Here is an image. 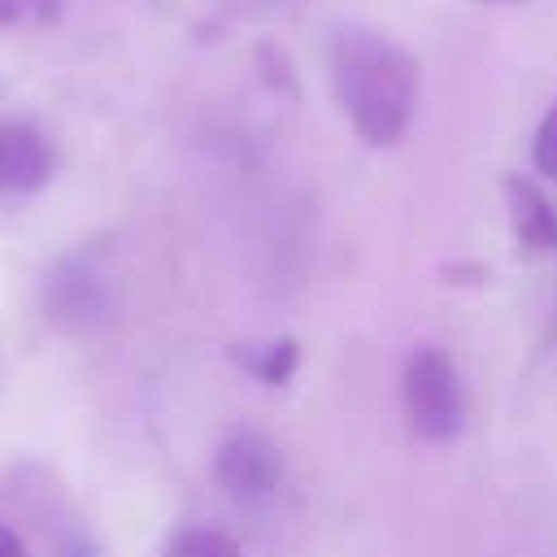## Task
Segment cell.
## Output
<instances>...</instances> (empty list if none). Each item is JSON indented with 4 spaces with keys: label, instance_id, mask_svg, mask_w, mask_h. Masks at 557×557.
<instances>
[{
    "label": "cell",
    "instance_id": "6da1fadb",
    "mask_svg": "<svg viewBox=\"0 0 557 557\" xmlns=\"http://www.w3.org/2000/svg\"><path fill=\"white\" fill-rule=\"evenodd\" d=\"M331 87L352 131L370 148H392L418 109V61L383 30L339 26L331 35Z\"/></svg>",
    "mask_w": 557,
    "mask_h": 557
},
{
    "label": "cell",
    "instance_id": "7a4b0ae2",
    "mask_svg": "<svg viewBox=\"0 0 557 557\" xmlns=\"http://www.w3.org/2000/svg\"><path fill=\"white\" fill-rule=\"evenodd\" d=\"M400 405L405 422L422 444H448L457 440L466 422V400H461V379L440 348H413L405 370H400Z\"/></svg>",
    "mask_w": 557,
    "mask_h": 557
},
{
    "label": "cell",
    "instance_id": "3957f363",
    "mask_svg": "<svg viewBox=\"0 0 557 557\" xmlns=\"http://www.w3.org/2000/svg\"><path fill=\"white\" fill-rule=\"evenodd\" d=\"M113 309V296H109V283L104 274L83 261V257H65L48 270L44 278V318L61 331H96Z\"/></svg>",
    "mask_w": 557,
    "mask_h": 557
},
{
    "label": "cell",
    "instance_id": "277c9868",
    "mask_svg": "<svg viewBox=\"0 0 557 557\" xmlns=\"http://www.w3.org/2000/svg\"><path fill=\"white\" fill-rule=\"evenodd\" d=\"M213 479L235 500H261L283 479V457L261 431H235L213 453Z\"/></svg>",
    "mask_w": 557,
    "mask_h": 557
},
{
    "label": "cell",
    "instance_id": "5b68a950",
    "mask_svg": "<svg viewBox=\"0 0 557 557\" xmlns=\"http://www.w3.org/2000/svg\"><path fill=\"white\" fill-rule=\"evenodd\" d=\"M52 178V148L26 122H0V196L35 191Z\"/></svg>",
    "mask_w": 557,
    "mask_h": 557
},
{
    "label": "cell",
    "instance_id": "8992f818",
    "mask_svg": "<svg viewBox=\"0 0 557 557\" xmlns=\"http://www.w3.org/2000/svg\"><path fill=\"white\" fill-rule=\"evenodd\" d=\"M505 196H509L513 235L527 248H557V209L540 196V187H531L527 178H505Z\"/></svg>",
    "mask_w": 557,
    "mask_h": 557
},
{
    "label": "cell",
    "instance_id": "52a82bcc",
    "mask_svg": "<svg viewBox=\"0 0 557 557\" xmlns=\"http://www.w3.org/2000/svg\"><path fill=\"white\" fill-rule=\"evenodd\" d=\"M231 357L257 374L261 383H283L296 370V344L292 339H270V344H235Z\"/></svg>",
    "mask_w": 557,
    "mask_h": 557
},
{
    "label": "cell",
    "instance_id": "ba28073f",
    "mask_svg": "<svg viewBox=\"0 0 557 557\" xmlns=\"http://www.w3.org/2000/svg\"><path fill=\"white\" fill-rule=\"evenodd\" d=\"M165 557H239V544L213 527H187L165 544Z\"/></svg>",
    "mask_w": 557,
    "mask_h": 557
},
{
    "label": "cell",
    "instance_id": "9c48e42d",
    "mask_svg": "<svg viewBox=\"0 0 557 557\" xmlns=\"http://www.w3.org/2000/svg\"><path fill=\"white\" fill-rule=\"evenodd\" d=\"M531 161L544 178H557V104L544 113L540 131H535V144H531Z\"/></svg>",
    "mask_w": 557,
    "mask_h": 557
},
{
    "label": "cell",
    "instance_id": "30bf717a",
    "mask_svg": "<svg viewBox=\"0 0 557 557\" xmlns=\"http://www.w3.org/2000/svg\"><path fill=\"white\" fill-rule=\"evenodd\" d=\"M0 557H30V548L22 544V535H17V531L0 527Z\"/></svg>",
    "mask_w": 557,
    "mask_h": 557
},
{
    "label": "cell",
    "instance_id": "8fae6325",
    "mask_svg": "<svg viewBox=\"0 0 557 557\" xmlns=\"http://www.w3.org/2000/svg\"><path fill=\"white\" fill-rule=\"evenodd\" d=\"M235 9H244V13H274V9H287V4H296V0H231Z\"/></svg>",
    "mask_w": 557,
    "mask_h": 557
},
{
    "label": "cell",
    "instance_id": "7c38bea8",
    "mask_svg": "<svg viewBox=\"0 0 557 557\" xmlns=\"http://www.w3.org/2000/svg\"><path fill=\"white\" fill-rule=\"evenodd\" d=\"M22 13V0H0V22H13Z\"/></svg>",
    "mask_w": 557,
    "mask_h": 557
},
{
    "label": "cell",
    "instance_id": "4fadbf2b",
    "mask_svg": "<svg viewBox=\"0 0 557 557\" xmlns=\"http://www.w3.org/2000/svg\"><path fill=\"white\" fill-rule=\"evenodd\" d=\"M479 4H522V0H479Z\"/></svg>",
    "mask_w": 557,
    "mask_h": 557
}]
</instances>
